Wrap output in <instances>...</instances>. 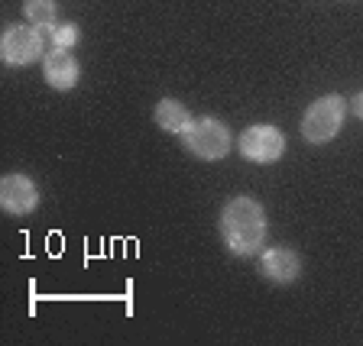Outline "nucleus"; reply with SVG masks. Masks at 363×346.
<instances>
[{
    "instance_id": "obj_12",
    "label": "nucleus",
    "mask_w": 363,
    "mask_h": 346,
    "mask_svg": "<svg viewBox=\"0 0 363 346\" xmlns=\"http://www.w3.org/2000/svg\"><path fill=\"white\" fill-rule=\"evenodd\" d=\"M350 110H354V117H357V120H363V91H360V94H357L354 100H350Z\"/></svg>"
},
{
    "instance_id": "obj_5",
    "label": "nucleus",
    "mask_w": 363,
    "mask_h": 346,
    "mask_svg": "<svg viewBox=\"0 0 363 346\" xmlns=\"http://www.w3.org/2000/svg\"><path fill=\"white\" fill-rule=\"evenodd\" d=\"M237 149L247 162H257V166H272L279 162L282 152H286V136L272 123H257V127H247L237 139Z\"/></svg>"
},
{
    "instance_id": "obj_2",
    "label": "nucleus",
    "mask_w": 363,
    "mask_h": 346,
    "mask_svg": "<svg viewBox=\"0 0 363 346\" xmlns=\"http://www.w3.org/2000/svg\"><path fill=\"white\" fill-rule=\"evenodd\" d=\"M344 117H347V100L340 98V94H325V98H318L315 104H308L302 117V136L305 143H331L334 136L340 133L344 127Z\"/></svg>"
},
{
    "instance_id": "obj_7",
    "label": "nucleus",
    "mask_w": 363,
    "mask_h": 346,
    "mask_svg": "<svg viewBox=\"0 0 363 346\" xmlns=\"http://www.w3.org/2000/svg\"><path fill=\"white\" fill-rule=\"evenodd\" d=\"M302 272V259L289 246H269L259 253V275L276 285H292Z\"/></svg>"
},
{
    "instance_id": "obj_11",
    "label": "nucleus",
    "mask_w": 363,
    "mask_h": 346,
    "mask_svg": "<svg viewBox=\"0 0 363 346\" xmlns=\"http://www.w3.org/2000/svg\"><path fill=\"white\" fill-rule=\"evenodd\" d=\"M49 42H52V49H72V45L78 42V26L75 23L52 26V30H49Z\"/></svg>"
},
{
    "instance_id": "obj_4",
    "label": "nucleus",
    "mask_w": 363,
    "mask_h": 346,
    "mask_svg": "<svg viewBox=\"0 0 363 346\" xmlns=\"http://www.w3.org/2000/svg\"><path fill=\"white\" fill-rule=\"evenodd\" d=\"M52 49V42L45 39L43 26H7L0 36V55L13 68L33 65V62L45 59V52Z\"/></svg>"
},
{
    "instance_id": "obj_10",
    "label": "nucleus",
    "mask_w": 363,
    "mask_h": 346,
    "mask_svg": "<svg viewBox=\"0 0 363 346\" xmlns=\"http://www.w3.org/2000/svg\"><path fill=\"white\" fill-rule=\"evenodd\" d=\"M23 13H26V20H30L33 26L52 30L59 7H55V0H26V4H23Z\"/></svg>"
},
{
    "instance_id": "obj_8",
    "label": "nucleus",
    "mask_w": 363,
    "mask_h": 346,
    "mask_svg": "<svg viewBox=\"0 0 363 346\" xmlns=\"http://www.w3.org/2000/svg\"><path fill=\"white\" fill-rule=\"evenodd\" d=\"M43 78L55 91H72L78 84V78H82V68H78L75 55L68 49H49L43 59Z\"/></svg>"
},
{
    "instance_id": "obj_3",
    "label": "nucleus",
    "mask_w": 363,
    "mask_h": 346,
    "mask_svg": "<svg viewBox=\"0 0 363 346\" xmlns=\"http://www.w3.org/2000/svg\"><path fill=\"white\" fill-rule=\"evenodd\" d=\"M185 139V149L191 152L195 158H204V162H218L230 152L234 146V136L227 129V123L214 120V117H198L191 120V127L182 133Z\"/></svg>"
},
{
    "instance_id": "obj_1",
    "label": "nucleus",
    "mask_w": 363,
    "mask_h": 346,
    "mask_svg": "<svg viewBox=\"0 0 363 346\" xmlns=\"http://www.w3.org/2000/svg\"><path fill=\"white\" fill-rule=\"evenodd\" d=\"M220 236L234 256H259L266 243V211L257 197L237 195L220 211Z\"/></svg>"
},
{
    "instance_id": "obj_6",
    "label": "nucleus",
    "mask_w": 363,
    "mask_h": 346,
    "mask_svg": "<svg viewBox=\"0 0 363 346\" xmlns=\"http://www.w3.org/2000/svg\"><path fill=\"white\" fill-rule=\"evenodd\" d=\"M0 207L13 217H26L39 207V191H36V181L30 175H4L0 181Z\"/></svg>"
},
{
    "instance_id": "obj_9",
    "label": "nucleus",
    "mask_w": 363,
    "mask_h": 346,
    "mask_svg": "<svg viewBox=\"0 0 363 346\" xmlns=\"http://www.w3.org/2000/svg\"><path fill=\"white\" fill-rule=\"evenodd\" d=\"M156 123H159V129L182 136L185 129L191 127V113L185 110V104L166 98V100H159V104H156Z\"/></svg>"
}]
</instances>
